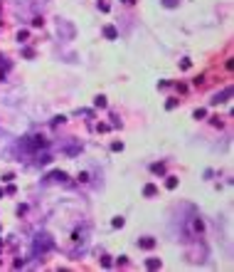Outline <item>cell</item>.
Returning <instances> with one entry per match:
<instances>
[{
  "label": "cell",
  "instance_id": "cell-1",
  "mask_svg": "<svg viewBox=\"0 0 234 272\" xmlns=\"http://www.w3.org/2000/svg\"><path fill=\"white\" fill-rule=\"evenodd\" d=\"M138 247H143V250H153V247H155V240H153V238H143V240H138Z\"/></svg>",
  "mask_w": 234,
  "mask_h": 272
},
{
  "label": "cell",
  "instance_id": "cell-2",
  "mask_svg": "<svg viewBox=\"0 0 234 272\" xmlns=\"http://www.w3.org/2000/svg\"><path fill=\"white\" fill-rule=\"evenodd\" d=\"M150 171H153L155 176H163V173H165V163H153V166H150Z\"/></svg>",
  "mask_w": 234,
  "mask_h": 272
},
{
  "label": "cell",
  "instance_id": "cell-3",
  "mask_svg": "<svg viewBox=\"0 0 234 272\" xmlns=\"http://www.w3.org/2000/svg\"><path fill=\"white\" fill-rule=\"evenodd\" d=\"M178 183H180V181H178V176H168V181H165V188H178Z\"/></svg>",
  "mask_w": 234,
  "mask_h": 272
},
{
  "label": "cell",
  "instance_id": "cell-4",
  "mask_svg": "<svg viewBox=\"0 0 234 272\" xmlns=\"http://www.w3.org/2000/svg\"><path fill=\"white\" fill-rule=\"evenodd\" d=\"M143 193H146V196H148V198H150V196H158V188H155V186H153V183H148V186H146V188H143Z\"/></svg>",
  "mask_w": 234,
  "mask_h": 272
},
{
  "label": "cell",
  "instance_id": "cell-5",
  "mask_svg": "<svg viewBox=\"0 0 234 272\" xmlns=\"http://www.w3.org/2000/svg\"><path fill=\"white\" fill-rule=\"evenodd\" d=\"M192 228H195L197 233H202V230H205V223H202V220L197 218V220H192Z\"/></svg>",
  "mask_w": 234,
  "mask_h": 272
},
{
  "label": "cell",
  "instance_id": "cell-6",
  "mask_svg": "<svg viewBox=\"0 0 234 272\" xmlns=\"http://www.w3.org/2000/svg\"><path fill=\"white\" fill-rule=\"evenodd\" d=\"M49 178H54V181H64V178H67V173H64V171H54V173L49 176Z\"/></svg>",
  "mask_w": 234,
  "mask_h": 272
},
{
  "label": "cell",
  "instance_id": "cell-7",
  "mask_svg": "<svg viewBox=\"0 0 234 272\" xmlns=\"http://www.w3.org/2000/svg\"><path fill=\"white\" fill-rule=\"evenodd\" d=\"M146 267H150V270H158V267H160V260H155V257H153V260H148V262H146Z\"/></svg>",
  "mask_w": 234,
  "mask_h": 272
},
{
  "label": "cell",
  "instance_id": "cell-8",
  "mask_svg": "<svg viewBox=\"0 0 234 272\" xmlns=\"http://www.w3.org/2000/svg\"><path fill=\"white\" fill-rule=\"evenodd\" d=\"M160 3L165 5V7H178V5H180V0H160Z\"/></svg>",
  "mask_w": 234,
  "mask_h": 272
},
{
  "label": "cell",
  "instance_id": "cell-9",
  "mask_svg": "<svg viewBox=\"0 0 234 272\" xmlns=\"http://www.w3.org/2000/svg\"><path fill=\"white\" fill-rule=\"evenodd\" d=\"M104 35H106L108 40H116V30H114V27H106V30H104Z\"/></svg>",
  "mask_w": 234,
  "mask_h": 272
},
{
  "label": "cell",
  "instance_id": "cell-10",
  "mask_svg": "<svg viewBox=\"0 0 234 272\" xmlns=\"http://www.w3.org/2000/svg\"><path fill=\"white\" fill-rule=\"evenodd\" d=\"M111 151H123V141H114V144H111Z\"/></svg>",
  "mask_w": 234,
  "mask_h": 272
},
{
  "label": "cell",
  "instance_id": "cell-11",
  "mask_svg": "<svg viewBox=\"0 0 234 272\" xmlns=\"http://www.w3.org/2000/svg\"><path fill=\"white\" fill-rule=\"evenodd\" d=\"M27 37H30V32H27V30H20V32H17V40H20V42H25Z\"/></svg>",
  "mask_w": 234,
  "mask_h": 272
},
{
  "label": "cell",
  "instance_id": "cell-12",
  "mask_svg": "<svg viewBox=\"0 0 234 272\" xmlns=\"http://www.w3.org/2000/svg\"><path fill=\"white\" fill-rule=\"evenodd\" d=\"M192 84H195V87H202V84H205V77H202V74L195 77V79H192Z\"/></svg>",
  "mask_w": 234,
  "mask_h": 272
},
{
  "label": "cell",
  "instance_id": "cell-13",
  "mask_svg": "<svg viewBox=\"0 0 234 272\" xmlns=\"http://www.w3.org/2000/svg\"><path fill=\"white\" fill-rule=\"evenodd\" d=\"M123 223H126L123 218H114V223H111V225H114V228H123Z\"/></svg>",
  "mask_w": 234,
  "mask_h": 272
},
{
  "label": "cell",
  "instance_id": "cell-14",
  "mask_svg": "<svg viewBox=\"0 0 234 272\" xmlns=\"http://www.w3.org/2000/svg\"><path fill=\"white\" fill-rule=\"evenodd\" d=\"M178 104H180V99H170V102H168V104H165V109H175V106H178Z\"/></svg>",
  "mask_w": 234,
  "mask_h": 272
},
{
  "label": "cell",
  "instance_id": "cell-15",
  "mask_svg": "<svg viewBox=\"0 0 234 272\" xmlns=\"http://www.w3.org/2000/svg\"><path fill=\"white\" fill-rule=\"evenodd\" d=\"M205 116H207L205 109H195V119H205Z\"/></svg>",
  "mask_w": 234,
  "mask_h": 272
},
{
  "label": "cell",
  "instance_id": "cell-16",
  "mask_svg": "<svg viewBox=\"0 0 234 272\" xmlns=\"http://www.w3.org/2000/svg\"><path fill=\"white\" fill-rule=\"evenodd\" d=\"M99 10H104V13H108V3H106V0H99Z\"/></svg>",
  "mask_w": 234,
  "mask_h": 272
},
{
  "label": "cell",
  "instance_id": "cell-17",
  "mask_svg": "<svg viewBox=\"0 0 234 272\" xmlns=\"http://www.w3.org/2000/svg\"><path fill=\"white\" fill-rule=\"evenodd\" d=\"M94 104H96V106H106V99H104V97H96Z\"/></svg>",
  "mask_w": 234,
  "mask_h": 272
},
{
  "label": "cell",
  "instance_id": "cell-18",
  "mask_svg": "<svg viewBox=\"0 0 234 272\" xmlns=\"http://www.w3.org/2000/svg\"><path fill=\"white\" fill-rule=\"evenodd\" d=\"M116 265H121V267H126V265H128V260H126V257H118V260H116Z\"/></svg>",
  "mask_w": 234,
  "mask_h": 272
},
{
  "label": "cell",
  "instance_id": "cell-19",
  "mask_svg": "<svg viewBox=\"0 0 234 272\" xmlns=\"http://www.w3.org/2000/svg\"><path fill=\"white\" fill-rule=\"evenodd\" d=\"M32 27H42V17H35L32 20Z\"/></svg>",
  "mask_w": 234,
  "mask_h": 272
},
{
  "label": "cell",
  "instance_id": "cell-20",
  "mask_svg": "<svg viewBox=\"0 0 234 272\" xmlns=\"http://www.w3.org/2000/svg\"><path fill=\"white\" fill-rule=\"evenodd\" d=\"M79 181H81V183H86V181H89V173H86V171H84V173H79Z\"/></svg>",
  "mask_w": 234,
  "mask_h": 272
}]
</instances>
